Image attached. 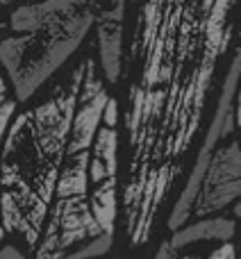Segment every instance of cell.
<instances>
[{
	"mask_svg": "<svg viewBox=\"0 0 241 259\" xmlns=\"http://www.w3.org/2000/svg\"><path fill=\"white\" fill-rule=\"evenodd\" d=\"M85 62L39 107L12 118L0 146V223L36 250L53 205L77 107Z\"/></svg>",
	"mask_w": 241,
	"mask_h": 259,
	"instance_id": "6da1fadb",
	"label": "cell"
},
{
	"mask_svg": "<svg viewBox=\"0 0 241 259\" xmlns=\"http://www.w3.org/2000/svg\"><path fill=\"white\" fill-rule=\"evenodd\" d=\"M109 98L112 96L107 94L103 77L96 71V62L91 57L85 59V75L68 146L34 259H62L103 234L89 205V161L94 137Z\"/></svg>",
	"mask_w": 241,
	"mask_h": 259,
	"instance_id": "7a4b0ae2",
	"label": "cell"
},
{
	"mask_svg": "<svg viewBox=\"0 0 241 259\" xmlns=\"http://www.w3.org/2000/svg\"><path fill=\"white\" fill-rule=\"evenodd\" d=\"M98 7H87L50 21L32 34H12L0 41V71L9 80L16 103H27L53 73L66 64L96 23Z\"/></svg>",
	"mask_w": 241,
	"mask_h": 259,
	"instance_id": "3957f363",
	"label": "cell"
},
{
	"mask_svg": "<svg viewBox=\"0 0 241 259\" xmlns=\"http://www.w3.org/2000/svg\"><path fill=\"white\" fill-rule=\"evenodd\" d=\"M118 105L114 98L100 118L89 161V205L103 234H114L118 211Z\"/></svg>",
	"mask_w": 241,
	"mask_h": 259,
	"instance_id": "277c9868",
	"label": "cell"
},
{
	"mask_svg": "<svg viewBox=\"0 0 241 259\" xmlns=\"http://www.w3.org/2000/svg\"><path fill=\"white\" fill-rule=\"evenodd\" d=\"M239 80H241V46H239L237 55H234L232 64H230V68H228V75H225V80H223L219 105H216L214 118H212L210 130H207V134H205V141H203L200 150H198L193 170H191V175H189L187 184H184L182 193H180V198L175 200L173 211H171V216H169L171 232L180 230L189 219H191L193 202H196L198 191H200V184H203V178H205V170H207V164H210L212 152L216 150V143H219L221 139L232 134V130H234V98H237Z\"/></svg>",
	"mask_w": 241,
	"mask_h": 259,
	"instance_id": "5b68a950",
	"label": "cell"
},
{
	"mask_svg": "<svg viewBox=\"0 0 241 259\" xmlns=\"http://www.w3.org/2000/svg\"><path fill=\"white\" fill-rule=\"evenodd\" d=\"M241 198V143L230 141L216 148L210 157L200 191L193 202L191 216L207 219L219 214Z\"/></svg>",
	"mask_w": 241,
	"mask_h": 259,
	"instance_id": "8992f818",
	"label": "cell"
},
{
	"mask_svg": "<svg viewBox=\"0 0 241 259\" xmlns=\"http://www.w3.org/2000/svg\"><path fill=\"white\" fill-rule=\"evenodd\" d=\"M123 16L125 0H107L98 7V57L109 84H116L123 71Z\"/></svg>",
	"mask_w": 241,
	"mask_h": 259,
	"instance_id": "52a82bcc",
	"label": "cell"
},
{
	"mask_svg": "<svg viewBox=\"0 0 241 259\" xmlns=\"http://www.w3.org/2000/svg\"><path fill=\"white\" fill-rule=\"evenodd\" d=\"M107 0H41V3L23 5L9 14V30L16 34H32L46 27L50 21L66 18L87 7H100Z\"/></svg>",
	"mask_w": 241,
	"mask_h": 259,
	"instance_id": "ba28073f",
	"label": "cell"
},
{
	"mask_svg": "<svg viewBox=\"0 0 241 259\" xmlns=\"http://www.w3.org/2000/svg\"><path fill=\"white\" fill-rule=\"evenodd\" d=\"M234 232H237L234 221L225 219V216L200 219V221H196V223L182 225L180 230H175L171 241H169V248L173 252H178V250H184V248L193 246V243H203V241L232 243Z\"/></svg>",
	"mask_w": 241,
	"mask_h": 259,
	"instance_id": "9c48e42d",
	"label": "cell"
},
{
	"mask_svg": "<svg viewBox=\"0 0 241 259\" xmlns=\"http://www.w3.org/2000/svg\"><path fill=\"white\" fill-rule=\"evenodd\" d=\"M14 114H16V100L9 96L7 80H5L3 71H0V146H3V139L7 134V127L12 123ZM3 239H5V230H3V223H0V241Z\"/></svg>",
	"mask_w": 241,
	"mask_h": 259,
	"instance_id": "30bf717a",
	"label": "cell"
},
{
	"mask_svg": "<svg viewBox=\"0 0 241 259\" xmlns=\"http://www.w3.org/2000/svg\"><path fill=\"white\" fill-rule=\"evenodd\" d=\"M112 246H114V234H100L98 239L85 243V246H80L77 250L64 255L62 259H98V257L107 255V252L112 250Z\"/></svg>",
	"mask_w": 241,
	"mask_h": 259,
	"instance_id": "8fae6325",
	"label": "cell"
},
{
	"mask_svg": "<svg viewBox=\"0 0 241 259\" xmlns=\"http://www.w3.org/2000/svg\"><path fill=\"white\" fill-rule=\"evenodd\" d=\"M178 259H237V250H234V243H221L219 248L205 252V255H184Z\"/></svg>",
	"mask_w": 241,
	"mask_h": 259,
	"instance_id": "7c38bea8",
	"label": "cell"
},
{
	"mask_svg": "<svg viewBox=\"0 0 241 259\" xmlns=\"http://www.w3.org/2000/svg\"><path fill=\"white\" fill-rule=\"evenodd\" d=\"M0 259H27L25 255H23L21 248L12 246V243H7V246L0 248Z\"/></svg>",
	"mask_w": 241,
	"mask_h": 259,
	"instance_id": "4fadbf2b",
	"label": "cell"
},
{
	"mask_svg": "<svg viewBox=\"0 0 241 259\" xmlns=\"http://www.w3.org/2000/svg\"><path fill=\"white\" fill-rule=\"evenodd\" d=\"M234 125L241 132V80H239V89H237V98H234ZM241 143V141H239Z\"/></svg>",
	"mask_w": 241,
	"mask_h": 259,
	"instance_id": "5bb4252c",
	"label": "cell"
},
{
	"mask_svg": "<svg viewBox=\"0 0 241 259\" xmlns=\"http://www.w3.org/2000/svg\"><path fill=\"white\" fill-rule=\"evenodd\" d=\"M155 259H173V250L169 248V241L162 243V246H159V250H157Z\"/></svg>",
	"mask_w": 241,
	"mask_h": 259,
	"instance_id": "9a60e30c",
	"label": "cell"
},
{
	"mask_svg": "<svg viewBox=\"0 0 241 259\" xmlns=\"http://www.w3.org/2000/svg\"><path fill=\"white\" fill-rule=\"evenodd\" d=\"M234 216H237V219H241V200L237 202V205H234Z\"/></svg>",
	"mask_w": 241,
	"mask_h": 259,
	"instance_id": "2e32d148",
	"label": "cell"
},
{
	"mask_svg": "<svg viewBox=\"0 0 241 259\" xmlns=\"http://www.w3.org/2000/svg\"><path fill=\"white\" fill-rule=\"evenodd\" d=\"M234 250H237V259H241V239H239L237 246H234Z\"/></svg>",
	"mask_w": 241,
	"mask_h": 259,
	"instance_id": "e0dca14e",
	"label": "cell"
},
{
	"mask_svg": "<svg viewBox=\"0 0 241 259\" xmlns=\"http://www.w3.org/2000/svg\"><path fill=\"white\" fill-rule=\"evenodd\" d=\"M9 3H12V0H9Z\"/></svg>",
	"mask_w": 241,
	"mask_h": 259,
	"instance_id": "ac0fdd59",
	"label": "cell"
}]
</instances>
